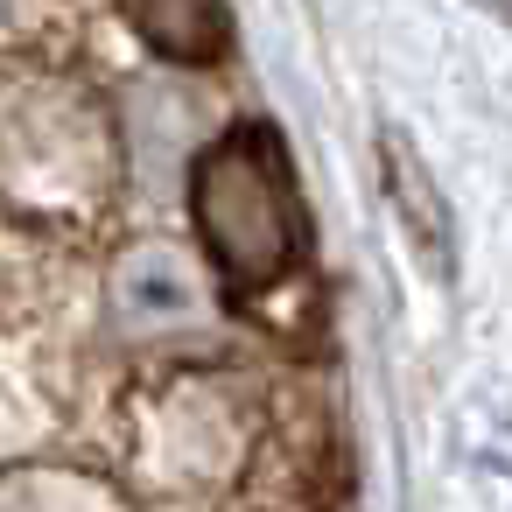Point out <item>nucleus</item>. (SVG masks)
Here are the masks:
<instances>
[{"instance_id":"f257e3e1","label":"nucleus","mask_w":512,"mask_h":512,"mask_svg":"<svg viewBox=\"0 0 512 512\" xmlns=\"http://www.w3.org/2000/svg\"><path fill=\"white\" fill-rule=\"evenodd\" d=\"M190 232L225 302L281 295L309 260V204L288 162V141L267 120L225 127L190 162Z\"/></svg>"},{"instance_id":"f03ea898","label":"nucleus","mask_w":512,"mask_h":512,"mask_svg":"<svg viewBox=\"0 0 512 512\" xmlns=\"http://www.w3.org/2000/svg\"><path fill=\"white\" fill-rule=\"evenodd\" d=\"M8 197L22 218H36V197H50V225L99 218L106 197H120V141L106 106L64 78V71H15L8 78Z\"/></svg>"},{"instance_id":"7ed1b4c3","label":"nucleus","mask_w":512,"mask_h":512,"mask_svg":"<svg viewBox=\"0 0 512 512\" xmlns=\"http://www.w3.org/2000/svg\"><path fill=\"white\" fill-rule=\"evenodd\" d=\"M134 36L148 50H162L169 64H218L232 43L225 0H120Z\"/></svg>"},{"instance_id":"20e7f679","label":"nucleus","mask_w":512,"mask_h":512,"mask_svg":"<svg viewBox=\"0 0 512 512\" xmlns=\"http://www.w3.org/2000/svg\"><path fill=\"white\" fill-rule=\"evenodd\" d=\"M0 512H127V505L113 484H99L85 470H15Z\"/></svg>"}]
</instances>
